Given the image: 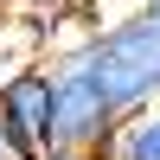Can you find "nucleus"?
I'll return each mask as SVG.
<instances>
[{
    "mask_svg": "<svg viewBox=\"0 0 160 160\" xmlns=\"http://www.w3.org/2000/svg\"><path fill=\"white\" fill-rule=\"evenodd\" d=\"M64 58L83 64V77L102 90V102H109L122 122L160 102V26L148 13H122V19L96 26V32L77 51H64Z\"/></svg>",
    "mask_w": 160,
    "mask_h": 160,
    "instance_id": "1",
    "label": "nucleus"
},
{
    "mask_svg": "<svg viewBox=\"0 0 160 160\" xmlns=\"http://www.w3.org/2000/svg\"><path fill=\"white\" fill-rule=\"evenodd\" d=\"M122 128V115L102 102V90L83 77L77 58H58L51 64V154H90Z\"/></svg>",
    "mask_w": 160,
    "mask_h": 160,
    "instance_id": "2",
    "label": "nucleus"
},
{
    "mask_svg": "<svg viewBox=\"0 0 160 160\" xmlns=\"http://www.w3.org/2000/svg\"><path fill=\"white\" fill-rule=\"evenodd\" d=\"M0 122L32 160L51 154V64H13L0 77Z\"/></svg>",
    "mask_w": 160,
    "mask_h": 160,
    "instance_id": "3",
    "label": "nucleus"
},
{
    "mask_svg": "<svg viewBox=\"0 0 160 160\" xmlns=\"http://www.w3.org/2000/svg\"><path fill=\"white\" fill-rule=\"evenodd\" d=\"M96 160H160V102L141 109V115H128V122L96 148Z\"/></svg>",
    "mask_w": 160,
    "mask_h": 160,
    "instance_id": "4",
    "label": "nucleus"
},
{
    "mask_svg": "<svg viewBox=\"0 0 160 160\" xmlns=\"http://www.w3.org/2000/svg\"><path fill=\"white\" fill-rule=\"evenodd\" d=\"M0 160H32L19 141H13V128H7V122H0Z\"/></svg>",
    "mask_w": 160,
    "mask_h": 160,
    "instance_id": "5",
    "label": "nucleus"
},
{
    "mask_svg": "<svg viewBox=\"0 0 160 160\" xmlns=\"http://www.w3.org/2000/svg\"><path fill=\"white\" fill-rule=\"evenodd\" d=\"M0 7H45V0H0Z\"/></svg>",
    "mask_w": 160,
    "mask_h": 160,
    "instance_id": "6",
    "label": "nucleus"
},
{
    "mask_svg": "<svg viewBox=\"0 0 160 160\" xmlns=\"http://www.w3.org/2000/svg\"><path fill=\"white\" fill-rule=\"evenodd\" d=\"M45 160H90V154H45Z\"/></svg>",
    "mask_w": 160,
    "mask_h": 160,
    "instance_id": "7",
    "label": "nucleus"
}]
</instances>
